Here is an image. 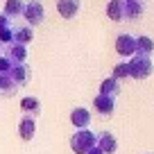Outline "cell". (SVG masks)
Masks as SVG:
<instances>
[{
    "mask_svg": "<svg viewBox=\"0 0 154 154\" xmlns=\"http://www.w3.org/2000/svg\"><path fill=\"white\" fill-rule=\"evenodd\" d=\"M127 66H129V77H134V79H147V77L152 75V70H154L152 59L145 57V54H134V57H129Z\"/></svg>",
    "mask_w": 154,
    "mask_h": 154,
    "instance_id": "cell-1",
    "label": "cell"
},
{
    "mask_svg": "<svg viewBox=\"0 0 154 154\" xmlns=\"http://www.w3.org/2000/svg\"><path fill=\"white\" fill-rule=\"evenodd\" d=\"M93 145H95V134L91 129H77L70 136V149L75 154H86Z\"/></svg>",
    "mask_w": 154,
    "mask_h": 154,
    "instance_id": "cell-2",
    "label": "cell"
},
{
    "mask_svg": "<svg viewBox=\"0 0 154 154\" xmlns=\"http://www.w3.org/2000/svg\"><path fill=\"white\" fill-rule=\"evenodd\" d=\"M23 16L25 20H27V25L32 27V25H41L43 23V5L38 2V0H29V2H25L23 7Z\"/></svg>",
    "mask_w": 154,
    "mask_h": 154,
    "instance_id": "cell-3",
    "label": "cell"
},
{
    "mask_svg": "<svg viewBox=\"0 0 154 154\" xmlns=\"http://www.w3.org/2000/svg\"><path fill=\"white\" fill-rule=\"evenodd\" d=\"M7 75H9L11 82L20 88V86H25V84L29 82V77H32V68L27 66V61H25V63H16V66H11V70L7 72Z\"/></svg>",
    "mask_w": 154,
    "mask_h": 154,
    "instance_id": "cell-4",
    "label": "cell"
},
{
    "mask_svg": "<svg viewBox=\"0 0 154 154\" xmlns=\"http://www.w3.org/2000/svg\"><path fill=\"white\" fill-rule=\"evenodd\" d=\"M116 52L122 57H134L136 54V36L131 34H120L116 38Z\"/></svg>",
    "mask_w": 154,
    "mask_h": 154,
    "instance_id": "cell-5",
    "label": "cell"
},
{
    "mask_svg": "<svg viewBox=\"0 0 154 154\" xmlns=\"http://www.w3.org/2000/svg\"><path fill=\"white\" fill-rule=\"evenodd\" d=\"M93 109H95V113L102 116V118H111V116H113V109H116V100L97 93L95 100H93Z\"/></svg>",
    "mask_w": 154,
    "mask_h": 154,
    "instance_id": "cell-6",
    "label": "cell"
},
{
    "mask_svg": "<svg viewBox=\"0 0 154 154\" xmlns=\"http://www.w3.org/2000/svg\"><path fill=\"white\" fill-rule=\"evenodd\" d=\"M95 147L102 149L104 154H116L118 140H116V136L111 131H100V134H95Z\"/></svg>",
    "mask_w": 154,
    "mask_h": 154,
    "instance_id": "cell-7",
    "label": "cell"
},
{
    "mask_svg": "<svg viewBox=\"0 0 154 154\" xmlns=\"http://www.w3.org/2000/svg\"><path fill=\"white\" fill-rule=\"evenodd\" d=\"M5 57L11 61V66H16V63H25L27 61V48L20 43H9L5 50Z\"/></svg>",
    "mask_w": 154,
    "mask_h": 154,
    "instance_id": "cell-8",
    "label": "cell"
},
{
    "mask_svg": "<svg viewBox=\"0 0 154 154\" xmlns=\"http://www.w3.org/2000/svg\"><path fill=\"white\" fill-rule=\"evenodd\" d=\"M70 122L77 129H88V125H91V111L84 109V106H75L70 111Z\"/></svg>",
    "mask_w": 154,
    "mask_h": 154,
    "instance_id": "cell-9",
    "label": "cell"
},
{
    "mask_svg": "<svg viewBox=\"0 0 154 154\" xmlns=\"http://www.w3.org/2000/svg\"><path fill=\"white\" fill-rule=\"evenodd\" d=\"M20 111H23L27 118H34V120H36V116L41 113V102H38L36 97L27 95V97H23V100H20Z\"/></svg>",
    "mask_w": 154,
    "mask_h": 154,
    "instance_id": "cell-10",
    "label": "cell"
},
{
    "mask_svg": "<svg viewBox=\"0 0 154 154\" xmlns=\"http://www.w3.org/2000/svg\"><path fill=\"white\" fill-rule=\"evenodd\" d=\"M34 134H36V120H34V118H27V116H23V120L18 122V136L23 140H32Z\"/></svg>",
    "mask_w": 154,
    "mask_h": 154,
    "instance_id": "cell-11",
    "label": "cell"
},
{
    "mask_svg": "<svg viewBox=\"0 0 154 154\" xmlns=\"http://www.w3.org/2000/svg\"><path fill=\"white\" fill-rule=\"evenodd\" d=\"M11 36H14V41H11V43H20V45H27L29 41H32V27H29V25H23V27H11Z\"/></svg>",
    "mask_w": 154,
    "mask_h": 154,
    "instance_id": "cell-12",
    "label": "cell"
},
{
    "mask_svg": "<svg viewBox=\"0 0 154 154\" xmlns=\"http://www.w3.org/2000/svg\"><path fill=\"white\" fill-rule=\"evenodd\" d=\"M106 16L111 20H125V0H111L106 5Z\"/></svg>",
    "mask_w": 154,
    "mask_h": 154,
    "instance_id": "cell-13",
    "label": "cell"
},
{
    "mask_svg": "<svg viewBox=\"0 0 154 154\" xmlns=\"http://www.w3.org/2000/svg\"><path fill=\"white\" fill-rule=\"evenodd\" d=\"M57 9L63 18H72V16L79 11V0H59L57 2Z\"/></svg>",
    "mask_w": 154,
    "mask_h": 154,
    "instance_id": "cell-14",
    "label": "cell"
},
{
    "mask_svg": "<svg viewBox=\"0 0 154 154\" xmlns=\"http://www.w3.org/2000/svg\"><path fill=\"white\" fill-rule=\"evenodd\" d=\"M120 93V82L118 79H113V77H109V79H104V82L100 84V95H106V97H113Z\"/></svg>",
    "mask_w": 154,
    "mask_h": 154,
    "instance_id": "cell-15",
    "label": "cell"
},
{
    "mask_svg": "<svg viewBox=\"0 0 154 154\" xmlns=\"http://www.w3.org/2000/svg\"><path fill=\"white\" fill-rule=\"evenodd\" d=\"M143 11H145V7H143V2H138V0H127L125 2V18L136 20Z\"/></svg>",
    "mask_w": 154,
    "mask_h": 154,
    "instance_id": "cell-16",
    "label": "cell"
},
{
    "mask_svg": "<svg viewBox=\"0 0 154 154\" xmlns=\"http://www.w3.org/2000/svg\"><path fill=\"white\" fill-rule=\"evenodd\" d=\"M16 91H18V86L11 82V77L9 75H0V95L11 97V95H16Z\"/></svg>",
    "mask_w": 154,
    "mask_h": 154,
    "instance_id": "cell-17",
    "label": "cell"
},
{
    "mask_svg": "<svg viewBox=\"0 0 154 154\" xmlns=\"http://www.w3.org/2000/svg\"><path fill=\"white\" fill-rule=\"evenodd\" d=\"M152 52H154V41L149 36H138V38H136V54H145V57H149Z\"/></svg>",
    "mask_w": 154,
    "mask_h": 154,
    "instance_id": "cell-18",
    "label": "cell"
},
{
    "mask_svg": "<svg viewBox=\"0 0 154 154\" xmlns=\"http://www.w3.org/2000/svg\"><path fill=\"white\" fill-rule=\"evenodd\" d=\"M23 7H25L23 0H7L2 14H7L9 18H14V16H23Z\"/></svg>",
    "mask_w": 154,
    "mask_h": 154,
    "instance_id": "cell-19",
    "label": "cell"
},
{
    "mask_svg": "<svg viewBox=\"0 0 154 154\" xmlns=\"http://www.w3.org/2000/svg\"><path fill=\"white\" fill-rule=\"evenodd\" d=\"M129 77V66H127V61H122V63H118V66L113 68V79H127Z\"/></svg>",
    "mask_w": 154,
    "mask_h": 154,
    "instance_id": "cell-20",
    "label": "cell"
},
{
    "mask_svg": "<svg viewBox=\"0 0 154 154\" xmlns=\"http://www.w3.org/2000/svg\"><path fill=\"white\" fill-rule=\"evenodd\" d=\"M11 70V61L5 57V54H0V75H7Z\"/></svg>",
    "mask_w": 154,
    "mask_h": 154,
    "instance_id": "cell-21",
    "label": "cell"
},
{
    "mask_svg": "<svg viewBox=\"0 0 154 154\" xmlns=\"http://www.w3.org/2000/svg\"><path fill=\"white\" fill-rule=\"evenodd\" d=\"M9 27H11V18L0 11V29H9Z\"/></svg>",
    "mask_w": 154,
    "mask_h": 154,
    "instance_id": "cell-22",
    "label": "cell"
},
{
    "mask_svg": "<svg viewBox=\"0 0 154 154\" xmlns=\"http://www.w3.org/2000/svg\"><path fill=\"white\" fill-rule=\"evenodd\" d=\"M86 154H104V152H102V149H97V147H95V145H93V147H91V149H88V152H86Z\"/></svg>",
    "mask_w": 154,
    "mask_h": 154,
    "instance_id": "cell-23",
    "label": "cell"
},
{
    "mask_svg": "<svg viewBox=\"0 0 154 154\" xmlns=\"http://www.w3.org/2000/svg\"><path fill=\"white\" fill-rule=\"evenodd\" d=\"M0 54H2V43H0Z\"/></svg>",
    "mask_w": 154,
    "mask_h": 154,
    "instance_id": "cell-24",
    "label": "cell"
},
{
    "mask_svg": "<svg viewBox=\"0 0 154 154\" xmlns=\"http://www.w3.org/2000/svg\"><path fill=\"white\" fill-rule=\"evenodd\" d=\"M138 2H145V0H138Z\"/></svg>",
    "mask_w": 154,
    "mask_h": 154,
    "instance_id": "cell-25",
    "label": "cell"
},
{
    "mask_svg": "<svg viewBox=\"0 0 154 154\" xmlns=\"http://www.w3.org/2000/svg\"><path fill=\"white\" fill-rule=\"evenodd\" d=\"M125 2H127V0H125Z\"/></svg>",
    "mask_w": 154,
    "mask_h": 154,
    "instance_id": "cell-26",
    "label": "cell"
}]
</instances>
